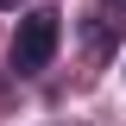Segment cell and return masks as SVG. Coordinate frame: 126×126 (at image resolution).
<instances>
[{"label": "cell", "instance_id": "cell-1", "mask_svg": "<svg viewBox=\"0 0 126 126\" xmlns=\"http://www.w3.org/2000/svg\"><path fill=\"white\" fill-rule=\"evenodd\" d=\"M57 38H63V19L50 13V6L25 13L19 32H13V69H19V76H38V69L57 57Z\"/></svg>", "mask_w": 126, "mask_h": 126}, {"label": "cell", "instance_id": "cell-2", "mask_svg": "<svg viewBox=\"0 0 126 126\" xmlns=\"http://www.w3.org/2000/svg\"><path fill=\"white\" fill-rule=\"evenodd\" d=\"M0 6H19V0H0Z\"/></svg>", "mask_w": 126, "mask_h": 126}]
</instances>
